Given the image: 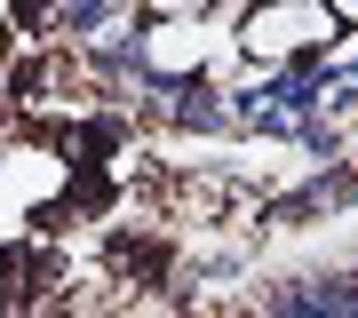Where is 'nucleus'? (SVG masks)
<instances>
[{"instance_id": "nucleus-1", "label": "nucleus", "mask_w": 358, "mask_h": 318, "mask_svg": "<svg viewBox=\"0 0 358 318\" xmlns=\"http://www.w3.org/2000/svg\"><path fill=\"white\" fill-rule=\"evenodd\" d=\"M231 40H239L247 64L287 72V64H303V56H327L334 40H343V16H334L327 0H255V8H239Z\"/></svg>"}, {"instance_id": "nucleus-2", "label": "nucleus", "mask_w": 358, "mask_h": 318, "mask_svg": "<svg viewBox=\"0 0 358 318\" xmlns=\"http://www.w3.org/2000/svg\"><path fill=\"white\" fill-rule=\"evenodd\" d=\"M223 56H239V40L223 24H207V16H143L136 24V64L152 80H199Z\"/></svg>"}, {"instance_id": "nucleus-3", "label": "nucleus", "mask_w": 358, "mask_h": 318, "mask_svg": "<svg viewBox=\"0 0 358 318\" xmlns=\"http://www.w3.org/2000/svg\"><path fill=\"white\" fill-rule=\"evenodd\" d=\"M223 0H136V16H215Z\"/></svg>"}, {"instance_id": "nucleus-4", "label": "nucleus", "mask_w": 358, "mask_h": 318, "mask_svg": "<svg viewBox=\"0 0 358 318\" xmlns=\"http://www.w3.org/2000/svg\"><path fill=\"white\" fill-rule=\"evenodd\" d=\"M327 8H334V16H343V24H358V0H327Z\"/></svg>"}]
</instances>
